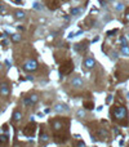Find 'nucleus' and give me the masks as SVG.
I'll list each match as a JSON object with an SVG mask.
<instances>
[{
    "label": "nucleus",
    "instance_id": "1",
    "mask_svg": "<svg viewBox=\"0 0 129 147\" xmlns=\"http://www.w3.org/2000/svg\"><path fill=\"white\" fill-rule=\"evenodd\" d=\"M112 115H114V117L118 120H120V119L124 120V119H127V116H128V111L124 106H119V107H115L114 110H112Z\"/></svg>",
    "mask_w": 129,
    "mask_h": 147
},
{
    "label": "nucleus",
    "instance_id": "2",
    "mask_svg": "<svg viewBox=\"0 0 129 147\" xmlns=\"http://www.w3.org/2000/svg\"><path fill=\"white\" fill-rule=\"evenodd\" d=\"M72 70H74V63H72V61H65V62L59 66V72H61V75H68V74L72 72Z\"/></svg>",
    "mask_w": 129,
    "mask_h": 147
},
{
    "label": "nucleus",
    "instance_id": "3",
    "mask_svg": "<svg viewBox=\"0 0 129 147\" xmlns=\"http://www.w3.org/2000/svg\"><path fill=\"white\" fill-rule=\"evenodd\" d=\"M37 67H39L37 61H35V59H29V61H26V62H25L23 70H26V71H35V70H37Z\"/></svg>",
    "mask_w": 129,
    "mask_h": 147
},
{
    "label": "nucleus",
    "instance_id": "4",
    "mask_svg": "<svg viewBox=\"0 0 129 147\" xmlns=\"http://www.w3.org/2000/svg\"><path fill=\"white\" fill-rule=\"evenodd\" d=\"M36 125L34 123H31L29 124V125H26V128L23 129V133L26 134V136H34V133H35V130H36Z\"/></svg>",
    "mask_w": 129,
    "mask_h": 147
},
{
    "label": "nucleus",
    "instance_id": "5",
    "mask_svg": "<svg viewBox=\"0 0 129 147\" xmlns=\"http://www.w3.org/2000/svg\"><path fill=\"white\" fill-rule=\"evenodd\" d=\"M87 47H88V41L87 40H83L81 43H77L76 45H75V50H76V52H79V53H83L84 50L87 49Z\"/></svg>",
    "mask_w": 129,
    "mask_h": 147
},
{
    "label": "nucleus",
    "instance_id": "6",
    "mask_svg": "<svg viewBox=\"0 0 129 147\" xmlns=\"http://www.w3.org/2000/svg\"><path fill=\"white\" fill-rule=\"evenodd\" d=\"M0 93H1L3 97H7V95H9V93H10V89H9V85L7 84V83H3V84L0 85Z\"/></svg>",
    "mask_w": 129,
    "mask_h": 147
},
{
    "label": "nucleus",
    "instance_id": "7",
    "mask_svg": "<svg viewBox=\"0 0 129 147\" xmlns=\"http://www.w3.org/2000/svg\"><path fill=\"white\" fill-rule=\"evenodd\" d=\"M83 84H84L83 79H81L80 76H75V78L71 80V85L74 88H80V87H83Z\"/></svg>",
    "mask_w": 129,
    "mask_h": 147
},
{
    "label": "nucleus",
    "instance_id": "8",
    "mask_svg": "<svg viewBox=\"0 0 129 147\" xmlns=\"http://www.w3.org/2000/svg\"><path fill=\"white\" fill-rule=\"evenodd\" d=\"M84 66H85L87 68H93V67L96 66V61H94V58H92V57H87V58L84 59Z\"/></svg>",
    "mask_w": 129,
    "mask_h": 147
},
{
    "label": "nucleus",
    "instance_id": "9",
    "mask_svg": "<svg viewBox=\"0 0 129 147\" xmlns=\"http://www.w3.org/2000/svg\"><path fill=\"white\" fill-rule=\"evenodd\" d=\"M46 5H48L49 9H52V10H54V9H57L59 7V3L58 0H46Z\"/></svg>",
    "mask_w": 129,
    "mask_h": 147
},
{
    "label": "nucleus",
    "instance_id": "10",
    "mask_svg": "<svg viewBox=\"0 0 129 147\" xmlns=\"http://www.w3.org/2000/svg\"><path fill=\"white\" fill-rule=\"evenodd\" d=\"M52 125H53V128H54L56 130H61L62 128H63V121L62 120H53L52 121Z\"/></svg>",
    "mask_w": 129,
    "mask_h": 147
},
{
    "label": "nucleus",
    "instance_id": "11",
    "mask_svg": "<svg viewBox=\"0 0 129 147\" xmlns=\"http://www.w3.org/2000/svg\"><path fill=\"white\" fill-rule=\"evenodd\" d=\"M14 17H15V20H23V18L26 17V13H25L23 10H15Z\"/></svg>",
    "mask_w": 129,
    "mask_h": 147
},
{
    "label": "nucleus",
    "instance_id": "12",
    "mask_svg": "<svg viewBox=\"0 0 129 147\" xmlns=\"http://www.w3.org/2000/svg\"><path fill=\"white\" fill-rule=\"evenodd\" d=\"M21 119H22V114H21V111L15 110L14 112H13V120H14V121H21Z\"/></svg>",
    "mask_w": 129,
    "mask_h": 147
},
{
    "label": "nucleus",
    "instance_id": "13",
    "mask_svg": "<svg viewBox=\"0 0 129 147\" xmlns=\"http://www.w3.org/2000/svg\"><path fill=\"white\" fill-rule=\"evenodd\" d=\"M56 111H57V112H65V111H67V107H66V105L59 103L56 106Z\"/></svg>",
    "mask_w": 129,
    "mask_h": 147
},
{
    "label": "nucleus",
    "instance_id": "14",
    "mask_svg": "<svg viewBox=\"0 0 129 147\" xmlns=\"http://www.w3.org/2000/svg\"><path fill=\"white\" fill-rule=\"evenodd\" d=\"M120 52H121V54L123 56H129V47L128 45H121V48H120Z\"/></svg>",
    "mask_w": 129,
    "mask_h": 147
},
{
    "label": "nucleus",
    "instance_id": "15",
    "mask_svg": "<svg viewBox=\"0 0 129 147\" xmlns=\"http://www.w3.org/2000/svg\"><path fill=\"white\" fill-rule=\"evenodd\" d=\"M30 101H31V103H32V106H34V105H35L36 103V102H37V100H39V97H37V95L36 94H32V95H30Z\"/></svg>",
    "mask_w": 129,
    "mask_h": 147
},
{
    "label": "nucleus",
    "instance_id": "16",
    "mask_svg": "<svg viewBox=\"0 0 129 147\" xmlns=\"http://www.w3.org/2000/svg\"><path fill=\"white\" fill-rule=\"evenodd\" d=\"M40 142H41V143H46V142H48V136H46L45 133H41V136H40Z\"/></svg>",
    "mask_w": 129,
    "mask_h": 147
},
{
    "label": "nucleus",
    "instance_id": "17",
    "mask_svg": "<svg viewBox=\"0 0 129 147\" xmlns=\"http://www.w3.org/2000/svg\"><path fill=\"white\" fill-rule=\"evenodd\" d=\"M12 40H13L14 43H18V41L21 40V35H18V34H13V35H12Z\"/></svg>",
    "mask_w": 129,
    "mask_h": 147
},
{
    "label": "nucleus",
    "instance_id": "18",
    "mask_svg": "<svg viewBox=\"0 0 129 147\" xmlns=\"http://www.w3.org/2000/svg\"><path fill=\"white\" fill-rule=\"evenodd\" d=\"M8 142V136H0V145H5Z\"/></svg>",
    "mask_w": 129,
    "mask_h": 147
},
{
    "label": "nucleus",
    "instance_id": "19",
    "mask_svg": "<svg viewBox=\"0 0 129 147\" xmlns=\"http://www.w3.org/2000/svg\"><path fill=\"white\" fill-rule=\"evenodd\" d=\"M84 107L87 110H93V102H84Z\"/></svg>",
    "mask_w": 129,
    "mask_h": 147
},
{
    "label": "nucleus",
    "instance_id": "20",
    "mask_svg": "<svg viewBox=\"0 0 129 147\" xmlns=\"http://www.w3.org/2000/svg\"><path fill=\"white\" fill-rule=\"evenodd\" d=\"M81 10H83L81 8H74V9H71V14L72 16H76L77 13H80Z\"/></svg>",
    "mask_w": 129,
    "mask_h": 147
},
{
    "label": "nucleus",
    "instance_id": "21",
    "mask_svg": "<svg viewBox=\"0 0 129 147\" xmlns=\"http://www.w3.org/2000/svg\"><path fill=\"white\" fill-rule=\"evenodd\" d=\"M23 103H25V106H27V107H31V106H32V103H31V101H30L29 97H26V98L23 100Z\"/></svg>",
    "mask_w": 129,
    "mask_h": 147
},
{
    "label": "nucleus",
    "instance_id": "22",
    "mask_svg": "<svg viewBox=\"0 0 129 147\" xmlns=\"http://www.w3.org/2000/svg\"><path fill=\"white\" fill-rule=\"evenodd\" d=\"M123 9H124V4H121V3H120V4L116 5V10H123Z\"/></svg>",
    "mask_w": 129,
    "mask_h": 147
},
{
    "label": "nucleus",
    "instance_id": "23",
    "mask_svg": "<svg viewBox=\"0 0 129 147\" xmlns=\"http://www.w3.org/2000/svg\"><path fill=\"white\" fill-rule=\"evenodd\" d=\"M116 32H118V28H115V30H112V31H108L107 35H108V36H112V35L116 34Z\"/></svg>",
    "mask_w": 129,
    "mask_h": 147
},
{
    "label": "nucleus",
    "instance_id": "24",
    "mask_svg": "<svg viewBox=\"0 0 129 147\" xmlns=\"http://www.w3.org/2000/svg\"><path fill=\"white\" fill-rule=\"evenodd\" d=\"M125 22H129V9L127 10V13H125V18H124Z\"/></svg>",
    "mask_w": 129,
    "mask_h": 147
},
{
    "label": "nucleus",
    "instance_id": "25",
    "mask_svg": "<svg viewBox=\"0 0 129 147\" xmlns=\"http://www.w3.org/2000/svg\"><path fill=\"white\" fill-rule=\"evenodd\" d=\"M120 41H121V45H127V43H125V37H124V36L120 37Z\"/></svg>",
    "mask_w": 129,
    "mask_h": 147
},
{
    "label": "nucleus",
    "instance_id": "26",
    "mask_svg": "<svg viewBox=\"0 0 129 147\" xmlns=\"http://www.w3.org/2000/svg\"><path fill=\"white\" fill-rule=\"evenodd\" d=\"M112 102V95H108L107 100H106V103H111Z\"/></svg>",
    "mask_w": 129,
    "mask_h": 147
},
{
    "label": "nucleus",
    "instance_id": "27",
    "mask_svg": "<svg viewBox=\"0 0 129 147\" xmlns=\"http://www.w3.org/2000/svg\"><path fill=\"white\" fill-rule=\"evenodd\" d=\"M5 10H7V9H5V7L0 5V13H5Z\"/></svg>",
    "mask_w": 129,
    "mask_h": 147
},
{
    "label": "nucleus",
    "instance_id": "28",
    "mask_svg": "<svg viewBox=\"0 0 129 147\" xmlns=\"http://www.w3.org/2000/svg\"><path fill=\"white\" fill-rule=\"evenodd\" d=\"M77 116H81V117H83V116H84V112H83V111H77Z\"/></svg>",
    "mask_w": 129,
    "mask_h": 147
},
{
    "label": "nucleus",
    "instance_id": "29",
    "mask_svg": "<svg viewBox=\"0 0 129 147\" xmlns=\"http://www.w3.org/2000/svg\"><path fill=\"white\" fill-rule=\"evenodd\" d=\"M34 8H35V9H40L41 7H40V5H39V4H37V3H36V4H34Z\"/></svg>",
    "mask_w": 129,
    "mask_h": 147
},
{
    "label": "nucleus",
    "instance_id": "30",
    "mask_svg": "<svg viewBox=\"0 0 129 147\" xmlns=\"http://www.w3.org/2000/svg\"><path fill=\"white\" fill-rule=\"evenodd\" d=\"M3 129H4V132H8V125H4V126H3Z\"/></svg>",
    "mask_w": 129,
    "mask_h": 147
},
{
    "label": "nucleus",
    "instance_id": "31",
    "mask_svg": "<svg viewBox=\"0 0 129 147\" xmlns=\"http://www.w3.org/2000/svg\"><path fill=\"white\" fill-rule=\"evenodd\" d=\"M3 68V66H1V63H0V70H1Z\"/></svg>",
    "mask_w": 129,
    "mask_h": 147
},
{
    "label": "nucleus",
    "instance_id": "32",
    "mask_svg": "<svg viewBox=\"0 0 129 147\" xmlns=\"http://www.w3.org/2000/svg\"><path fill=\"white\" fill-rule=\"evenodd\" d=\"M108 1H114V0H108Z\"/></svg>",
    "mask_w": 129,
    "mask_h": 147
},
{
    "label": "nucleus",
    "instance_id": "33",
    "mask_svg": "<svg viewBox=\"0 0 129 147\" xmlns=\"http://www.w3.org/2000/svg\"><path fill=\"white\" fill-rule=\"evenodd\" d=\"M128 39H129V34H128Z\"/></svg>",
    "mask_w": 129,
    "mask_h": 147
}]
</instances>
